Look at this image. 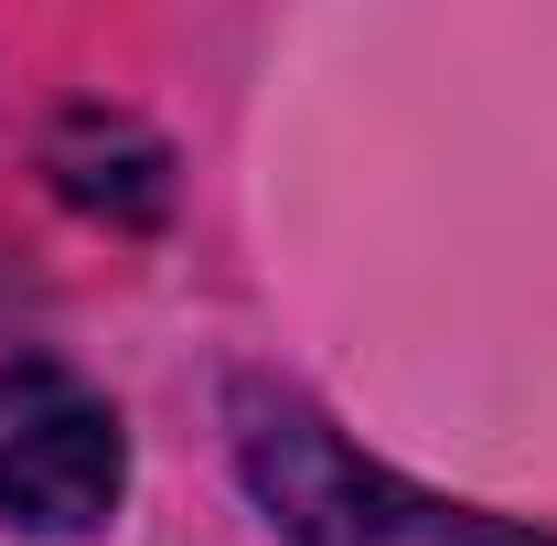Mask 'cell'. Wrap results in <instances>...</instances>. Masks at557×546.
Segmentation results:
<instances>
[{
	"instance_id": "cell-2",
	"label": "cell",
	"mask_w": 557,
	"mask_h": 546,
	"mask_svg": "<svg viewBox=\"0 0 557 546\" xmlns=\"http://www.w3.org/2000/svg\"><path fill=\"white\" fill-rule=\"evenodd\" d=\"M129 493L119 408L75 364H0V514L33 536H86Z\"/></svg>"
},
{
	"instance_id": "cell-1",
	"label": "cell",
	"mask_w": 557,
	"mask_h": 546,
	"mask_svg": "<svg viewBox=\"0 0 557 546\" xmlns=\"http://www.w3.org/2000/svg\"><path fill=\"white\" fill-rule=\"evenodd\" d=\"M236 461H247V493L278 514L289 546H557L536 525L440 504V493L397 482L386 461H354L344 439L311 408H289V397H236Z\"/></svg>"
},
{
	"instance_id": "cell-3",
	"label": "cell",
	"mask_w": 557,
	"mask_h": 546,
	"mask_svg": "<svg viewBox=\"0 0 557 546\" xmlns=\"http://www.w3.org/2000/svg\"><path fill=\"white\" fill-rule=\"evenodd\" d=\"M54 183H65L86 214H119V225H150L161 194H172V183H161V150H150L129 119H97V108L54 129Z\"/></svg>"
}]
</instances>
